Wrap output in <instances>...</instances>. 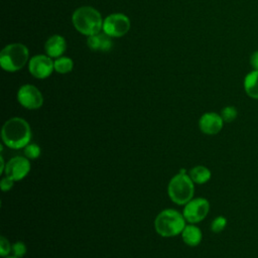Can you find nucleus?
I'll return each instance as SVG.
<instances>
[{
    "label": "nucleus",
    "mask_w": 258,
    "mask_h": 258,
    "mask_svg": "<svg viewBox=\"0 0 258 258\" xmlns=\"http://www.w3.org/2000/svg\"><path fill=\"white\" fill-rule=\"evenodd\" d=\"M24 156L27 157L29 160L37 159L41 154L40 146L36 143H28L24 148Z\"/></svg>",
    "instance_id": "19"
},
{
    "label": "nucleus",
    "mask_w": 258,
    "mask_h": 258,
    "mask_svg": "<svg viewBox=\"0 0 258 258\" xmlns=\"http://www.w3.org/2000/svg\"><path fill=\"white\" fill-rule=\"evenodd\" d=\"M249 62H250V67H251L252 70L258 71V49H257V50H254V51L250 54Z\"/></svg>",
    "instance_id": "24"
},
{
    "label": "nucleus",
    "mask_w": 258,
    "mask_h": 258,
    "mask_svg": "<svg viewBox=\"0 0 258 258\" xmlns=\"http://www.w3.org/2000/svg\"><path fill=\"white\" fill-rule=\"evenodd\" d=\"M188 175L195 184H205L212 177V171L205 165H196L189 169Z\"/></svg>",
    "instance_id": "16"
},
{
    "label": "nucleus",
    "mask_w": 258,
    "mask_h": 258,
    "mask_svg": "<svg viewBox=\"0 0 258 258\" xmlns=\"http://www.w3.org/2000/svg\"><path fill=\"white\" fill-rule=\"evenodd\" d=\"M28 60V49L21 43L6 45L0 52L1 68L7 72H16L24 67Z\"/></svg>",
    "instance_id": "5"
},
{
    "label": "nucleus",
    "mask_w": 258,
    "mask_h": 258,
    "mask_svg": "<svg viewBox=\"0 0 258 258\" xmlns=\"http://www.w3.org/2000/svg\"><path fill=\"white\" fill-rule=\"evenodd\" d=\"M3 258H17V257H15V256H13V255H9V256H6V257H3Z\"/></svg>",
    "instance_id": "26"
},
{
    "label": "nucleus",
    "mask_w": 258,
    "mask_h": 258,
    "mask_svg": "<svg viewBox=\"0 0 258 258\" xmlns=\"http://www.w3.org/2000/svg\"><path fill=\"white\" fill-rule=\"evenodd\" d=\"M0 161H1V166H0V172L1 173H4V170H5V167H6V163L4 161V157L1 155L0 156Z\"/></svg>",
    "instance_id": "25"
},
{
    "label": "nucleus",
    "mask_w": 258,
    "mask_h": 258,
    "mask_svg": "<svg viewBox=\"0 0 258 258\" xmlns=\"http://www.w3.org/2000/svg\"><path fill=\"white\" fill-rule=\"evenodd\" d=\"M17 101L25 109L37 110L43 104V96L35 86L27 84L19 88Z\"/></svg>",
    "instance_id": "8"
},
{
    "label": "nucleus",
    "mask_w": 258,
    "mask_h": 258,
    "mask_svg": "<svg viewBox=\"0 0 258 258\" xmlns=\"http://www.w3.org/2000/svg\"><path fill=\"white\" fill-rule=\"evenodd\" d=\"M31 169L30 160L24 155L13 156L6 162V167L4 173L15 181L22 180L25 178Z\"/></svg>",
    "instance_id": "9"
},
{
    "label": "nucleus",
    "mask_w": 258,
    "mask_h": 258,
    "mask_svg": "<svg viewBox=\"0 0 258 258\" xmlns=\"http://www.w3.org/2000/svg\"><path fill=\"white\" fill-rule=\"evenodd\" d=\"M88 46L94 51H109L112 48L111 36L104 33H97L89 36L87 40Z\"/></svg>",
    "instance_id": "12"
},
{
    "label": "nucleus",
    "mask_w": 258,
    "mask_h": 258,
    "mask_svg": "<svg viewBox=\"0 0 258 258\" xmlns=\"http://www.w3.org/2000/svg\"><path fill=\"white\" fill-rule=\"evenodd\" d=\"M2 143L11 149H22L32 138L29 123L20 117L8 119L1 129Z\"/></svg>",
    "instance_id": "1"
},
{
    "label": "nucleus",
    "mask_w": 258,
    "mask_h": 258,
    "mask_svg": "<svg viewBox=\"0 0 258 258\" xmlns=\"http://www.w3.org/2000/svg\"><path fill=\"white\" fill-rule=\"evenodd\" d=\"M27 253V247L24 242L22 241H16L12 244L11 254L17 258H22Z\"/></svg>",
    "instance_id": "21"
},
{
    "label": "nucleus",
    "mask_w": 258,
    "mask_h": 258,
    "mask_svg": "<svg viewBox=\"0 0 258 258\" xmlns=\"http://www.w3.org/2000/svg\"><path fill=\"white\" fill-rule=\"evenodd\" d=\"M227 224H228V221H227L226 217L218 216L211 223V226H210L211 227V231L213 233H216V234L221 233V232H223L225 230V228L227 227Z\"/></svg>",
    "instance_id": "20"
},
{
    "label": "nucleus",
    "mask_w": 258,
    "mask_h": 258,
    "mask_svg": "<svg viewBox=\"0 0 258 258\" xmlns=\"http://www.w3.org/2000/svg\"><path fill=\"white\" fill-rule=\"evenodd\" d=\"M243 88L246 95L254 100H258V71L251 70L243 80Z\"/></svg>",
    "instance_id": "15"
},
{
    "label": "nucleus",
    "mask_w": 258,
    "mask_h": 258,
    "mask_svg": "<svg viewBox=\"0 0 258 258\" xmlns=\"http://www.w3.org/2000/svg\"><path fill=\"white\" fill-rule=\"evenodd\" d=\"M67 47L66 40L60 35H52L49 37L44 45L45 51L50 57H59L64 52Z\"/></svg>",
    "instance_id": "14"
},
{
    "label": "nucleus",
    "mask_w": 258,
    "mask_h": 258,
    "mask_svg": "<svg viewBox=\"0 0 258 258\" xmlns=\"http://www.w3.org/2000/svg\"><path fill=\"white\" fill-rule=\"evenodd\" d=\"M76 29L88 36L97 34L103 29L102 16L95 8L83 6L78 8L72 17Z\"/></svg>",
    "instance_id": "3"
},
{
    "label": "nucleus",
    "mask_w": 258,
    "mask_h": 258,
    "mask_svg": "<svg viewBox=\"0 0 258 258\" xmlns=\"http://www.w3.org/2000/svg\"><path fill=\"white\" fill-rule=\"evenodd\" d=\"M210 202L206 198H192L182 210V214L189 224H198L205 220L210 212Z\"/></svg>",
    "instance_id": "6"
},
{
    "label": "nucleus",
    "mask_w": 258,
    "mask_h": 258,
    "mask_svg": "<svg viewBox=\"0 0 258 258\" xmlns=\"http://www.w3.org/2000/svg\"><path fill=\"white\" fill-rule=\"evenodd\" d=\"M130 29L129 18L122 13H114L107 16L103 22V31L111 37H120Z\"/></svg>",
    "instance_id": "7"
},
{
    "label": "nucleus",
    "mask_w": 258,
    "mask_h": 258,
    "mask_svg": "<svg viewBox=\"0 0 258 258\" xmlns=\"http://www.w3.org/2000/svg\"><path fill=\"white\" fill-rule=\"evenodd\" d=\"M167 195L172 203L184 206L195 195V182L188 173L178 172L171 177L167 185Z\"/></svg>",
    "instance_id": "4"
},
{
    "label": "nucleus",
    "mask_w": 258,
    "mask_h": 258,
    "mask_svg": "<svg viewBox=\"0 0 258 258\" xmlns=\"http://www.w3.org/2000/svg\"><path fill=\"white\" fill-rule=\"evenodd\" d=\"M11 249H12V244L4 236H1L0 237V256L1 257L9 256V254L11 253Z\"/></svg>",
    "instance_id": "22"
},
{
    "label": "nucleus",
    "mask_w": 258,
    "mask_h": 258,
    "mask_svg": "<svg viewBox=\"0 0 258 258\" xmlns=\"http://www.w3.org/2000/svg\"><path fill=\"white\" fill-rule=\"evenodd\" d=\"M221 117L223 118L225 123H231L233 121L236 120V118L238 117V110L236 107L234 106H225L221 112H220Z\"/></svg>",
    "instance_id": "18"
},
{
    "label": "nucleus",
    "mask_w": 258,
    "mask_h": 258,
    "mask_svg": "<svg viewBox=\"0 0 258 258\" xmlns=\"http://www.w3.org/2000/svg\"><path fill=\"white\" fill-rule=\"evenodd\" d=\"M224 120L219 113L206 112L199 119V128L206 135H217L224 127Z\"/></svg>",
    "instance_id": "11"
},
{
    "label": "nucleus",
    "mask_w": 258,
    "mask_h": 258,
    "mask_svg": "<svg viewBox=\"0 0 258 258\" xmlns=\"http://www.w3.org/2000/svg\"><path fill=\"white\" fill-rule=\"evenodd\" d=\"M53 66L58 74H68L73 70L74 62L70 57L59 56L53 61Z\"/></svg>",
    "instance_id": "17"
},
{
    "label": "nucleus",
    "mask_w": 258,
    "mask_h": 258,
    "mask_svg": "<svg viewBox=\"0 0 258 258\" xmlns=\"http://www.w3.org/2000/svg\"><path fill=\"white\" fill-rule=\"evenodd\" d=\"M14 182H15V180H13V179L10 178L9 176H6V175H5V176L1 179V181H0V187H1L2 191H3V192L9 191V190L13 187Z\"/></svg>",
    "instance_id": "23"
},
{
    "label": "nucleus",
    "mask_w": 258,
    "mask_h": 258,
    "mask_svg": "<svg viewBox=\"0 0 258 258\" xmlns=\"http://www.w3.org/2000/svg\"><path fill=\"white\" fill-rule=\"evenodd\" d=\"M28 70L34 78L45 79L51 75L54 66L51 58L47 55L37 54L29 60Z\"/></svg>",
    "instance_id": "10"
},
{
    "label": "nucleus",
    "mask_w": 258,
    "mask_h": 258,
    "mask_svg": "<svg viewBox=\"0 0 258 258\" xmlns=\"http://www.w3.org/2000/svg\"><path fill=\"white\" fill-rule=\"evenodd\" d=\"M180 236L183 243H185L189 247L198 246L203 240V233L196 224L188 223L187 225H185Z\"/></svg>",
    "instance_id": "13"
},
{
    "label": "nucleus",
    "mask_w": 258,
    "mask_h": 258,
    "mask_svg": "<svg viewBox=\"0 0 258 258\" xmlns=\"http://www.w3.org/2000/svg\"><path fill=\"white\" fill-rule=\"evenodd\" d=\"M186 220L182 213L174 209H165L157 214L154 220L156 233L164 238L180 235L185 227Z\"/></svg>",
    "instance_id": "2"
}]
</instances>
